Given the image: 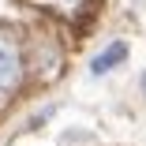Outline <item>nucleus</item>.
I'll return each instance as SVG.
<instances>
[{
	"label": "nucleus",
	"mask_w": 146,
	"mask_h": 146,
	"mask_svg": "<svg viewBox=\"0 0 146 146\" xmlns=\"http://www.w3.org/2000/svg\"><path fill=\"white\" fill-rule=\"evenodd\" d=\"M23 75H26V64H23L19 41L0 30V98H11L23 86Z\"/></svg>",
	"instance_id": "1"
},
{
	"label": "nucleus",
	"mask_w": 146,
	"mask_h": 146,
	"mask_svg": "<svg viewBox=\"0 0 146 146\" xmlns=\"http://www.w3.org/2000/svg\"><path fill=\"white\" fill-rule=\"evenodd\" d=\"M127 60V41H109L98 56H94V60H90V75H109V71H116V68H120Z\"/></svg>",
	"instance_id": "2"
},
{
	"label": "nucleus",
	"mask_w": 146,
	"mask_h": 146,
	"mask_svg": "<svg viewBox=\"0 0 146 146\" xmlns=\"http://www.w3.org/2000/svg\"><path fill=\"white\" fill-rule=\"evenodd\" d=\"M64 4H86V0H64Z\"/></svg>",
	"instance_id": "3"
},
{
	"label": "nucleus",
	"mask_w": 146,
	"mask_h": 146,
	"mask_svg": "<svg viewBox=\"0 0 146 146\" xmlns=\"http://www.w3.org/2000/svg\"><path fill=\"white\" fill-rule=\"evenodd\" d=\"M142 94H146V75H142Z\"/></svg>",
	"instance_id": "4"
}]
</instances>
